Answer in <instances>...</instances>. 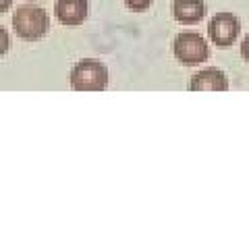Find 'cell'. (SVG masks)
<instances>
[{
    "mask_svg": "<svg viewBox=\"0 0 249 249\" xmlns=\"http://www.w3.org/2000/svg\"><path fill=\"white\" fill-rule=\"evenodd\" d=\"M239 19L232 13H216L210 21V40L220 48H229L239 36Z\"/></svg>",
    "mask_w": 249,
    "mask_h": 249,
    "instance_id": "277c9868",
    "label": "cell"
},
{
    "mask_svg": "<svg viewBox=\"0 0 249 249\" xmlns=\"http://www.w3.org/2000/svg\"><path fill=\"white\" fill-rule=\"evenodd\" d=\"M13 4V0H0V13H4Z\"/></svg>",
    "mask_w": 249,
    "mask_h": 249,
    "instance_id": "8fae6325",
    "label": "cell"
},
{
    "mask_svg": "<svg viewBox=\"0 0 249 249\" xmlns=\"http://www.w3.org/2000/svg\"><path fill=\"white\" fill-rule=\"evenodd\" d=\"M170 9H173V17L177 21L185 23V25H191V23L201 21L204 15H206L204 0H175Z\"/></svg>",
    "mask_w": 249,
    "mask_h": 249,
    "instance_id": "52a82bcc",
    "label": "cell"
},
{
    "mask_svg": "<svg viewBox=\"0 0 249 249\" xmlns=\"http://www.w3.org/2000/svg\"><path fill=\"white\" fill-rule=\"evenodd\" d=\"M11 50V36L4 27H0V56Z\"/></svg>",
    "mask_w": 249,
    "mask_h": 249,
    "instance_id": "9c48e42d",
    "label": "cell"
},
{
    "mask_svg": "<svg viewBox=\"0 0 249 249\" xmlns=\"http://www.w3.org/2000/svg\"><path fill=\"white\" fill-rule=\"evenodd\" d=\"M34 2H40V0H34Z\"/></svg>",
    "mask_w": 249,
    "mask_h": 249,
    "instance_id": "7c38bea8",
    "label": "cell"
},
{
    "mask_svg": "<svg viewBox=\"0 0 249 249\" xmlns=\"http://www.w3.org/2000/svg\"><path fill=\"white\" fill-rule=\"evenodd\" d=\"M124 4H127L131 11H135V13H143V11L150 9L152 0H124Z\"/></svg>",
    "mask_w": 249,
    "mask_h": 249,
    "instance_id": "ba28073f",
    "label": "cell"
},
{
    "mask_svg": "<svg viewBox=\"0 0 249 249\" xmlns=\"http://www.w3.org/2000/svg\"><path fill=\"white\" fill-rule=\"evenodd\" d=\"M88 0H56L54 4V15L56 19L67 27H77L81 25L88 17Z\"/></svg>",
    "mask_w": 249,
    "mask_h": 249,
    "instance_id": "5b68a950",
    "label": "cell"
},
{
    "mask_svg": "<svg viewBox=\"0 0 249 249\" xmlns=\"http://www.w3.org/2000/svg\"><path fill=\"white\" fill-rule=\"evenodd\" d=\"M108 81H110L108 69L100 60H81L71 71V88L75 91H102Z\"/></svg>",
    "mask_w": 249,
    "mask_h": 249,
    "instance_id": "7a4b0ae2",
    "label": "cell"
},
{
    "mask_svg": "<svg viewBox=\"0 0 249 249\" xmlns=\"http://www.w3.org/2000/svg\"><path fill=\"white\" fill-rule=\"evenodd\" d=\"M241 54H243V58L249 62V34L245 36V40H243V44H241Z\"/></svg>",
    "mask_w": 249,
    "mask_h": 249,
    "instance_id": "30bf717a",
    "label": "cell"
},
{
    "mask_svg": "<svg viewBox=\"0 0 249 249\" xmlns=\"http://www.w3.org/2000/svg\"><path fill=\"white\" fill-rule=\"evenodd\" d=\"M173 52L177 60L185 67L201 65L210 56L208 42L199 34H196V31H183V34H178L173 44Z\"/></svg>",
    "mask_w": 249,
    "mask_h": 249,
    "instance_id": "3957f363",
    "label": "cell"
},
{
    "mask_svg": "<svg viewBox=\"0 0 249 249\" xmlns=\"http://www.w3.org/2000/svg\"><path fill=\"white\" fill-rule=\"evenodd\" d=\"M48 27H50V19L42 6L23 4L13 15V29L23 40L29 42L40 40V37L48 34Z\"/></svg>",
    "mask_w": 249,
    "mask_h": 249,
    "instance_id": "6da1fadb",
    "label": "cell"
},
{
    "mask_svg": "<svg viewBox=\"0 0 249 249\" xmlns=\"http://www.w3.org/2000/svg\"><path fill=\"white\" fill-rule=\"evenodd\" d=\"M191 91H227L229 79L220 69H204L189 81Z\"/></svg>",
    "mask_w": 249,
    "mask_h": 249,
    "instance_id": "8992f818",
    "label": "cell"
}]
</instances>
